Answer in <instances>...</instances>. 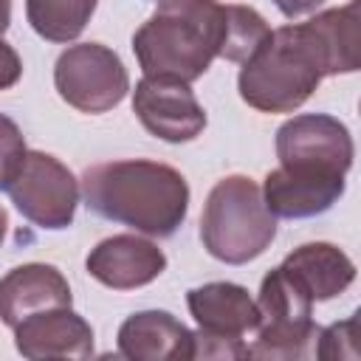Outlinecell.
<instances>
[{
  "label": "cell",
  "instance_id": "cell-1",
  "mask_svg": "<svg viewBox=\"0 0 361 361\" xmlns=\"http://www.w3.org/2000/svg\"><path fill=\"white\" fill-rule=\"evenodd\" d=\"M82 197L93 214L147 237H172L189 214V183L180 169L147 158L87 166Z\"/></svg>",
  "mask_w": 361,
  "mask_h": 361
},
{
  "label": "cell",
  "instance_id": "cell-2",
  "mask_svg": "<svg viewBox=\"0 0 361 361\" xmlns=\"http://www.w3.org/2000/svg\"><path fill=\"white\" fill-rule=\"evenodd\" d=\"M223 39L226 3L158 0V8L133 34V54L144 76H166L192 85L220 56Z\"/></svg>",
  "mask_w": 361,
  "mask_h": 361
},
{
  "label": "cell",
  "instance_id": "cell-3",
  "mask_svg": "<svg viewBox=\"0 0 361 361\" xmlns=\"http://www.w3.org/2000/svg\"><path fill=\"white\" fill-rule=\"evenodd\" d=\"M327 76L324 54L307 23H288L243 62L237 73L240 99L259 113L299 110Z\"/></svg>",
  "mask_w": 361,
  "mask_h": 361
},
{
  "label": "cell",
  "instance_id": "cell-4",
  "mask_svg": "<svg viewBox=\"0 0 361 361\" xmlns=\"http://www.w3.org/2000/svg\"><path fill=\"white\" fill-rule=\"evenodd\" d=\"M276 237V217L262 200V189L248 175L220 178L200 212V243L209 257L226 265H245L265 254Z\"/></svg>",
  "mask_w": 361,
  "mask_h": 361
},
{
  "label": "cell",
  "instance_id": "cell-5",
  "mask_svg": "<svg viewBox=\"0 0 361 361\" xmlns=\"http://www.w3.org/2000/svg\"><path fill=\"white\" fill-rule=\"evenodd\" d=\"M257 310V338L248 344V358L290 361L307 355V347L319 333L313 322V299L279 265L262 276Z\"/></svg>",
  "mask_w": 361,
  "mask_h": 361
},
{
  "label": "cell",
  "instance_id": "cell-6",
  "mask_svg": "<svg viewBox=\"0 0 361 361\" xmlns=\"http://www.w3.org/2000/svg\"><path fill=\"white\" fill-rule=\"evenodd\" d=\"M54 87L68 107L99 116L121 104L130 90V73L113 48L102 42H79L56 56Z\"/></svg>",
  "mask_w": 361,
  "mask_h": 361
},
{
  "label": "cell",
  "instance_id": "cell-7",
  "mask_svg": "<svg viewBox=\"0 0 361 361\" xmlns=\"http://www.w3.org/2000/svg\"><path fill=\"white\" fill-rule=\"evenodd\" d=\"M6 192L14 209L45 231H62L76 217L79 180L51 152L28 149Z\"/></svg>",
  "mask_w": 361,
  "mask_h": 361
},
{
  "label": "cell",
  "instance_id": "cell-8",
  "mask_svg": "<svg viewBox=\"0 0 361 361\" xmlns=\"http://www.w3.org/2000/svg\"><path fill=\"white\" fill-rule=\"evenodd\" d=\"M276 158L282 166L333 169L347 175L355 144L347 124L330 113H299L276 130Z\"/></svg>",
  "mask_w": 361,
  "mask_h": 361
},
{
  "label": "cell",
  "instance_id": "cell-9",
  "mask_svg": "<svg viewBox=\"0 0 361 361\" xmlns=\"http://www.w3.org/2000/svg\"><path fill=\"white\" fill-rule=\"evenodd\" d=\"M133 113L141 127L166 141L186 144L206 130V110L189 82L166 76H141L133 90Z\"/></svg>",
  "mask_w": 361,
  "mask_h": 361
},
{
  "label": "cell",
  "instance_id": "cell-10",
  "mask_svg": "<svg viewBox=\"0 0 361 361\" xmlns=\"http://www.w3.org/2000/svg\"><path fill=\"white\" fill-rule=\"evenodd\" d=\"M347 175L333 169H310V166H276L262 180V200L274 217L305 220L324 214L333 203L341 200L347 189Z\"/></svg>",
  "mask_w": 361,
  "mask_h": 361
},
{
  "label": "cell",
  "instance_id": "cell-11",
  "mask_svg": "<svg viewBox=\"0 0 361 361\" xmlns=\"http://www.w3.org/2000/svg\"><path fill=\"white\" fill-rule=\"evenodd\" d=\"M85 271L113 290H135L166 271V254L141 234H113L90 248Z\"/></svg>",
  "mask_w": 361,
  "mask_h": 361
},
{
  "label": "cell",
  "instance_id": "cell-12",
  "mask_svg": "<svg viewBox=\"0 0 361 361\" xmlns=\"http://www.w3.org/2000/svg\"><path fill=\"white\" fill-rule=\"evenodd\" d=\"M11 330L17 353L28 361L93 355V327L73 307H51L31 313Z\"/></svg>",
  "mask_w": 361,
  "mask_h": 361
},
{
  "label": "cell",
  "instance_id": "cell-13",
  "mask_svg": "<svg viewBox=\"0 0 361 361\" xmlns=\"http://www.w3.org/2000/svg\"><path fill=\"white\" fill-rule=\"evenodd\" d=\"M71 305V285L56 265L23 262L0 276V322L6 327H17L31 313Z\"/></svg>",
  "mask_w": 361,
  "mask_h": 361
},
{
  "label": "cell",
  "instance_id": "cell-14",
  "mask_svg": "<svg viewBox=\"0 0 361 361\" xmlns=\"http://www.w3.org/2000/svg\"><path fill=\"white\" fill-rule=\"evenodd\" d=\"M118 355L130 361H192V330L169 310H138L116 336Z\"/></svg>",
  "mask_w": 361,
  "mask_h": 361
},
{
  "label": "cell",
  "instance_id": "cell-15",
  "mask_svg": "<svg viewBox=\"0 0 361 361\" xmlns=\"http://www.w3.org/2000/svg\"><path fill=\"white\" fill-rule=\"evenodd\" d=\"M279 268L313 299V305L341 296L355 282V262L350 254L324 240L302 243L282 259Z\"/></svg>",
  "mask_w": 361,
  "mask_h": 361
},
{
  "label": "cell",
  "instance_id": "cell-16",
  "mask_svg": "<svg viewBox=\"0 0 361 361\" xmlns=\"http://www.w3.org/2000/svg\"><path fill=\"white\" fill-rule=\"evenodd\" d=\"M186 307L200 330L243 338L259 322L257 299L237 282H206L186 293Z\"/></svg>",
  "mask_w": 361,
  "mask_h": 361
},
{
  "label": "cell",
  "instance_id": "cell-17",
  "mask_svg": "<svg viewBox=\"0 0 361 361\" xmlns=\"http://www.w3.org/2000/svg\"><path fill=\"white\" fill-rule=\"evenodd\" d=\"M324 62L327 76L338 73H355L361 65V37H358V0H350L347 6L319 11L307 20Z\"/></svg>",
  "mask_w": 361,
  "mask_h": 361
},
{
  "label": "cell",
  "instance_id": "cell-18",
  "mask_svg": "<svg viewBox=\"0 0 361 361\" xmlns=\"http://www.w3.org/2000/svg\"><path fill=\"white\" fill-rule=\"evenodd\" d=\"M99 0H25L28 25L48 42H73L90 23Z\"/></svg>",
  "mask_w": 361,
  "mask_h": 361
},
{
  "label": "cell",
  "instance_id": "cell-19",
  "mask_svg": "<svg viewBox=\"0 0 361 361\" xmlns=\"http://www.w3.org/2000/svg\"><path fill=\"white\" fill-rule=\"evenodd\" d=\"M268 37H271V25L254 6L226 3V39L220 48V56L226 62L243 65Z\"/></svg>",
  "mask_w": 361,
  "mask_h": 361
},
{
  "label": "cell",
  "instance_id": "cell-20",
  "mask_svg": "<svg viewBox=\"0 0 361 361\" xmlns=\"http://www.w3.org/2000/svg\"><path fill=\"white\" fill-rule=\"evenodd\" d=\"M358 313H353L350 319L344 322H333L330 327L319 330L316 333V358L322 361H341V358H350V361H358L361 353H358Z\"/></svg>",
  "mask_w": 361,
  "mask_h": 361
},
{
  "label": "cell",
  "instance_id": "cell-21",
  "mask_svg": "<svg viewBox=\"0 0 361 361\" xmlns=\"http://www.w3.org/2000/svg\"><path fill=\"white\" fill-rule=\"evenodd\" d=\"M25 152L28 147H25V135L20 124L11 116L0 113V192H6L8 183L14 180Z\"/></svg>",
  "mask_w": 361,
  "mask_h": 361
},
{
  "label": "cell",
  "instance_id": "cell-22",
  "mask_svg": "<svg viewBox=\"0 0 361 361\" xmlns=\"http://www.w3.org/2000/svg\"><path fill=\"white\" fill-rule=\"evenodd\" d=\"M192 358H248V344L231 336H214L206 330L192 333Z\"/></svg>",
  "mask_w": 361,
  "mask_h": 361
},
{
  "label": "cell",
  "instance_id": "cell-23",
  "mask_svg": "<svg viewBox=\"0 0 361 361\" xmlns=\"http://www.w3.org/2000/svg\"><path fill=\"white\" fill-rule=\"evenodd\" d=\"M20 76H23V59L14 51V45H8L0 37V90L14 87L20 82Z\"/></svg>",
  "mask_w": 361,
  "mask_h": 361
},
{
  "label": "cell",
  "instance_id": "cell-24",
  "mask_svg": "<svg viewBox=\"0 0 361 361\" xmlns=\"http://www.w3.org/2000/svg\"><path fill=\"white\" fill-rule=\"evenodd\" d=\"M279 11H282V17H288V20H296V17H302V14H307V11H316L324 0H271Z\"/></svg>",
  "mask_w": 361,
  "mask_h": 361
},
{
  "label": "cell",
  "instance_id": "cell-25",
  "mask_svg": "<svg viewBox=\"0 0 361 361\" xmlns=\"http://www.w3.org/2000/svg\"><path fill=\"white\" fill-rule=\"evenodd\" d=\"M11 25V0H0V37Z\"/></svg>",
  "mask_w": 361,
  "mask_h": 361
},
{
  "label": "cell",
  "instance_id": "cell-26",
  "mask_svg": "<svg viewBox=\"0 0 361 361\" xmlns=\"http://www.w3.org/2000/svg\"><path fill=\"white\" fill-rule=\"evenodd\" d=\"M6 231H8V212L0 206V245H3V240H6Z\"/></svg>",
  "mask_w": 361,
  "mask_h": 361
}]
</instances>
